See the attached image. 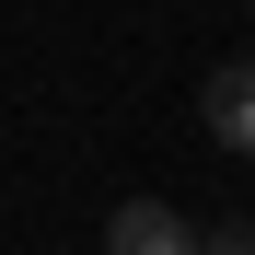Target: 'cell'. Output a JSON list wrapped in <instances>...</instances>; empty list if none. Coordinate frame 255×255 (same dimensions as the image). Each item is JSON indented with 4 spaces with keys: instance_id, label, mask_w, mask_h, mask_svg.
<instances>
[{
    "instance_id": "cell-2",
    "label": "cell",
    "mask_w": 255,
    "mask_h": 255,
    "mask_svg": "<svg viewBox=\"0 0 255 255\" xmlns=\"http://www.w3.org/2000/svg\"><path fill=\"white\" fill-rule=\"evenodd\" d=\"M197 116H209V139H221V151H255V58H221V70H209Z\"/></svg>"
},
{
    "instance_id": "cell-1",
    "label": "cell",
    "mask_w": 255,
    "mask_h": 255,
    "mask_svg": "<svg viewBox=\"0 0 255 255\" xmlns=\"http://www.w3.org/2000/svg\"><path fill=\"white\" fill-rule=\"evenodd\" d=\"M105 255H197V221L162 209V197H128L116 221H105Z\"/></svg>"
},
{
    "instance_id": "cell-3",
    "label": "cell",
    "mask_w": 255,
    "mask_h": 255,
    "mask_svg": "<svg viewBox=\"0 0 255 255\" xmlns=\"http://www.w3.org/2000/svg\"><path fill=\"white\" fill-rule=\"evenodd\" d=\"M197 255H255V221H221V232H197Z\"/></svg>"
}]
</instances>
